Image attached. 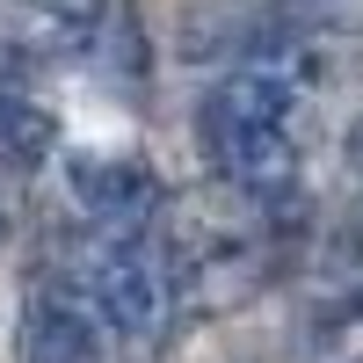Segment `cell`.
<instances>
[{
	"label": "cell",
	"instance_id": "cell-8",
	"mask_svg": "<svg viewBox=\"0 0 363 363\" xmlns=\"http://www.w3.org/2000/svg\"><path fill=\"white\" fill-rule=\"evenodd\" d=\"M0 240H8V203H0Z\"/></svg>",
	"mask_w": 363,
	"mask_h": 363
},
{
	"label": "cell",
	"instance_id": "cell-2",
	"mask_svg": "<svg viewBox=\"0 0 363 363\" xmlns=\"http://www.w3.org/2000/svg\"><path fill=\"white\" fill-rule=\"evenodd\" d=\"M203 153L233 189L247 196H291L298 189V138L291 124H225V116H203Z\"/></svg>",
	"mask_w": 363,
	"mask_h": 363
},
{
	"label": "cell",
	"instance_id": "cell-6",
	"mask_svg": "<svg viewBox=\"0 0 363 363\" xmlns=\"http://www.w3.org/2000/svg\"><path fill=\"white\" fill-rule=\"evenodd\" d=\"M66 44H80V37H95V22H102V0H29Z\"/></svg>",
	"mask_w": 363,
	"mask_h": 363
},
{
	"label": "cell",
	"instance_id": "cell-1",
	"mask_svg": "<svg viewBox=\"0 0 363 363\" xmlns=\"http://www.w3.org/2000/svg\"><path fill=\"white\" fill-rule=\"evenodd\" d=\"M80 298L95 306V320L124 342H153L167 327V306H174V284H167V262L145 247L138 233H109L80 269Z\"/></svg>",
	"mask_w": 363,
	"mask_h": 363
},
{
	"label": "cell",
	"instance_id": "cell-7",
	"mask_svg": "<svg viewBox=\"0 0 363 363\" xmlns=\"http://www.w3.org/2000/svg\"><path fill=\"white\" fill-rule=\"evenodd\" d=\"M349 160H356V174H363V116H356V131H349Z\"/></svg>",
	"mask_w": 363,
	"mask_h": 363
},
{
	"label": "cell",
	"instance_id": "cell-3",
	"mask_svg": "<svg viewBox=\"0 0 363 363\" xmlns=\"http://www.w3.org/2000/svg\"><path fill=\"white\" fill-rule=\"evenodd\" d=\"M95 342H102L95 306L66 298V291H37L15 320V356L22 363H95Z\"/></svg>",
	"mask_w": 363,
	"mask_h": 363
},
{
	"label": "cell",
	"instance_id": "cell-5",
	"mask_svg": "<svg viewBox=\"0 0 363 363\" xmlns=\"http://www.w3.org/2000/svg\"><path fill=\"white\" fill-rule=\"evenodd\" d=\"M51 138H58L51 109H37L29 95H8V87H0V160L8 167H44Z\"/></svg>",
	"mask_w": 363,
	"mask_h": 363
},
{
	"label": "cell",
	"instance_id": "cell-4",
	"mask_svg": "<svg viewBox=\"0 0 363 363\" xmlns=\"http://www.w3.org/2000/svg\"><path fill=\"white\" fill-rule=\"evenodd\" d=\"M73 196H80L87 218H102L109 233H138L160 211V182L138 160H80L73 167Z\"/></svg>",
	"mask_w": 363,
	"mask_h": 363
}]
</instances>
